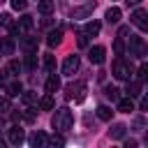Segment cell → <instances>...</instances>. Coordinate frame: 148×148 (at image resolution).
Listing matches in <instances>:
<instances>
[{
	"instance_id": "6da1fadb",
	"label": "cell",
	"mask_w": 148,
	"mask_h": 148,
	"mask_svg": "<svg viewBox=\"0 0 148 148\" xmlns=\"http://www.w3.org/2000/svg\"><path fill=\"white\" fill-rule=\"evenodd\" d=\"M72 123H74V113H72L67 106L56 109V113H53V118H51V125H53L56 132H67V130L72 127Z\"/></svg>"
},
{
	"instance_id": "7a4b0ae2",
	"label": "cell",
	"mask_w": 148,
	"mask_h": 148,
	"mask_svg": "<svg viewBox=\"0 0 148 148\" xmlns=\"http://www.w3.org/2000/svg\"><path fill=\"white\" fill-rule=\"evenodd\" d=\"M65 97L72 102H83L86 99V83L83 81H74V83H67V88H65Z\"/></svg>"
},
{
	"instance_id": "3957f363",
	"label": "cell",
	"mask_w": 148,
	"mask_h": 148,
	"mask_svg": "<svg viewBox=\"0 0 148 148\" xmlns=\"http://www.w3.org/2000/svg\"><path fill=\"white\" fill-rule=\"evenodd\" d=\"M113 76H116L118 81H130L132 72H130V65H127L123 58H118V60L113 62Z\"/></svg>"
},
{
	"instance_id": "277c9868",
	"label": "cell",
	"mask_w": 148,
	"mask_h": 148,
	"mask_svg": "<svg viewBox=\"0 0 148 148\" xmlns=\"http://www.w3.org/2000/svg\"><path fill=\"white\" fill-rule=\"evenodd\" d=\"M130 56H139V58H143V56H146L143 37H136V35H132V37H130Z\"/></svg>"
},
{
	"instance_id": "5b68a950",
	"label": "cell",
	"mask_w": 148,
	"mask_h": 148,
	"mask_svg": "<svg viewBox=\"0 0 148 148\" xmlns=\"http://www.w3.org/2000/svg\"><path fill=\"white\" fill-rule=\"evenodd\" d=\"M76 69H79V56H76V53H72V56H67V58H65V62H62V74L72 76Z\"/></svg>"
},
{
	"instance_id": "8992f818",
	"label": "cell",
	"mask_w": 148,
	"mask_h": 148,
	"mask_svg": "<svg viewBox=\"0 0 148 148\" xmlns=\"http://www.w3.org/2000/svg\"><path fill=\"white\" fill-rule=\"evenodd\" d=\"M28 146L30 148H44L46 146V134L42 130H35L30 136H28Z\"/></svg>"
},
{
	"instance_id": "52a82bcc",
	"label": "cell",
	"mask_w": 148,
	"mask_h": 148,
	"mask_svg": "<svg viewBox=\"0 0 148 148\" xmlns=\"http://www.w3.org/2000/svg\"><path fill=\"white\" fill-rule=\"evenodd\" d=\"M132 23L141 30V32H146L148 30V23H146V9H134V14H132Z\"/></svg>"
},
{
	"instance_id": "ba28073f",
	"label": "cell",
	"mask_w": 148,
	"mask_h": 148,
	"mask_svg": "<svg viewBox=\"0 0 148 148\" xmlns=\"http://www.w3.org/2000/svg\"><path fill=\"white\" fill-rule=\"evenodd\" d=\"M7 139H9V143H12V146H18V143H23L25 134H23V130H21L18 125H14V127H9V130H7Z\"/></svg>"
},
{
	"instance_id": "9c48e42d",
	"label": "cell",
	"mask_w": 148,
	"mask_h": 148,
	"mask_svg": "<svg viewBox=\"0 0 148 148\" xmlns=\"http://www.w3.org/2000/svg\"><path fill=\"white\" fill-rule=\"evenodd\" d=\"M95 0H90V2H86V5H81V7H74V12H72V18H86L92 9H95Z\"/></svg>"
},
{
	"instance_id": "30bf717a",
	"label": "cell",
	"mask_w": 148,
	"mask_h": 148,
	"mask_svg": "<svg viewBox=\"0 0 148 148\" xmlns=\"http://www.w3.org/2000/svg\"><path fill=\"white\" fill-rule=\"evenodd\" d=\"M104 56H106V49H104V46H92V49L88 51V58H90V62H95V65H102V62H104Z\"/></svg>"
},
{
	"instance_id": "8fae6325",
	"label": "cell",
	"mask_w": 148,
	"mask_h": 148,
	"mask_svg": "<svg viewBox=\"0 0 148 148\" xmlns=\"http://www.w3.org/2000/svg\"><path fill=\"white\" fill-rule=\"evenodd\" d=\"M14 49H16L14 37H2V39H0V56H12Z\"/></svg>"
},
{
	"instance_id": "7c38bea8",
	"label": "cell",
	"mask_w": 148,
	"mask_h": 148,
	"mask_svg": "<svg viewBox=\"0 0 148 148\" xmlns=\"http://www.w3.org/2000/svg\"><path fill=\"white\" fill-rule=\"evenodd\" d=\"M32 25H35L32 16H30V14H23V16L18 18V23H16V30H18V35H21V32H28V30H32Z\"/></svg>"
},
{
	"instance_id": "4fadbf2b",
	"label": "cell",
	"mask_w": 148,
	"mask_h": 148,
	"mask_svg": "<svg viewBox=\"0 0 148 148\" xmlns=\"http://www.w3.org/2000/svg\"><path fill=\"white\" fill-rule=\"evenodd\" d=\"M21 46H23L25 53H35L37 51V37H30V35L21 37Z\"/></svg>"
},
{
	"instance_id": "5bb4252c",
	"label": "cell",
	"mask_w": 148,
	"mask_h": 148,
	"mask_svg": "<svg viewBox=\"0 0 148 148\" xmlns=\"http://www.w3.org/2000/svg\"><path fill=\"white\" fill-rule=\"evenodd\" d=\"M58 88H60V79H58L56 74H51V76L46 79V83H44V90H46V95H53V92H58Z\"/></svg>"
},
{
	"instance_id": "9a60e30c",
	"label": "cell",
	"mask_w": 148,
	"mask_h": 148,
	"mask_svg": "<svg viewBox=\"0 0 148 148\" xmlns=\"http://www.w3.org/2000/svg\"><path fill=\"white\" fill-rule=\"evenodd\" d=\"M21 92H23V88H21V81H18V79L5 86V95H7V97H16V95H21Z\"/></svg>"
},
{
	"instance_id": "2e32d148",
	"label": "cell",
	"mask_w": 148,
	"mask_h": 148,
	"mask_svg": "<svg viewBox=\"0 0 148 148\" xmlns=\"http://www.w3.org/2000/svg\"><path fill=\"white\" fill-rule=\"evenodd\" d=\"M60 42H62V30H60V28H56V30H51V32L46 35V44H49V46H58Z\"/></svg>"
},
{
	"instance_id": "e0dca14e",
	"label": "cell",
	"mask_w": 148,
	"mask_h": 148,
	"mask_svg": "<svg viewBox=\"0 0 148 148\" xmlns=\"http://www.w3.org/2000/svg\"><path fill=\"white\" fill-rule=\"evenodd\" d=\"M120 16H123V12H120L118 7H109V9H106V14H104L106 23H118V21H120Z\"/></svg>"
},
{
	"instance_id": "ac0fdd59",
	"label": "cell",
	"mask_w": 148,
	"mask_h": 148,
	"mask_svg": "<svg viewBox=\"0 0 148 148\" xmlns=\"http://www.w3.org/2000/svg\"><path fill=\"white\" fill-rule=\"evenodd\" d=\"M99 21H88L86 23V28H83V35L86 37H95V35H99Z\"/></svg>"
},
{
	"instance_id": "d6986e66",
	"label": "cell",
	"mask_w": 148,
	"mask_h": 148,
	"mask_svg": "<svg viewBox=\"0 0 148 148\" xmlns=\"http://www.w3.org/2000/svg\"><path fill=\"white\" fill-rule=\"evenodd\" d=\"M118 111H123V113L134 111V99H132V97H120V99H118Z\"/></svg>"
},
{
	"instance_id": "ffe728a7",
	"label": "cell",
	"mask_w": 148,
	"mask_h": 148,
	"mask_svg": "<svg viewBox=\"0 0 148 148\" xmlns=\"http://www.w3.org/2000/svg\"><path fill=\"white\" fill-rule=\"evenodd\" d=\"M44 148H65V139L60 134H53V136H46V146Z\"/></svg>"
},
{
	"instance_id": "44dd1931",
	"label": "cell",
	"mask_w": 148,
	"mask_h": 148,
	"mask_svg": "<svg viewBox=\"0 0 148 148\" xmlns=\"http://www.w3.org/2000/svg\"><path fill=\"white\" fill-rule=\"evenodd\" d=\"M125 132H127V127H125L123 123H116V125L109 130V136H111V139H123V136H125Z\"/></svg>"
},
{
	"instance_id": "7402d4cb",
	"label": "cell",
	"mask_w": 148,
	"mask_h": 148,
	"mask_svg": "<svg viewBox=\"0 0 148 148\" xmlns=\"http://www.w3.org/2000/svg\"><path fill=\"white\" fill-rule=\"evenodd\" d=\"M37 104H39V109H42V111H53V106H56L51 95H44V97H39V102H37Z\"/></svg>"
},
{
	"instance_id": "603a6c76",
	"label": "cell",
	"mask_w": 148,
	"mask_h": 148,
	"mask_svg": "<svg viewBox=\"0 0 148 148\" xmlns=\"http://www.w3.org/2000/svg\"><path fill=\"white\" fill-rule=\"evenodd\" d=\"M127 95H130V97L141 95V83H139V81H127Z\"/></svg>"
},
{
	"instance_id": "cb8c5ba5",
	"label": "cell",
	"mask_w": 148,
	"mask_h": 148,
	"mask_svg": "<svg viewBox=\"0 0 148 148\" xmlns=\"http://www.w3.org/2000/svg\"><path fill=\"white\" fill-rule=\"evenodd\" d=\"M111 116H113V111H111L109 106H104V104L97 106V118H99V120H111Z\"/></svg>"
},
{
	"instance_id": "d4e9b609",
	"label": "cell",
	"mask_w": 148,
	"mask_h": 148,
	"mask_svg": "<svg viewBox=\"0 0 148 148\" xmlns=\"http://www.w3.org/2000/svg\"><path fill=\"white\" fill-rule=\"evenodd\" d=\"M53 7H56V2H53V0H39V5H37V9H39L42 14H51V12H53Z\"/></svg>"
},
{
	"instance_id": "484cf974",
	"label": "cell",
	"mask_w": 148,
	"mask_h": 148,
	"mask_svg": "<svg viewBox=\"0 0 148 148\" xmlns=\"http://www.w3.org/2000/svg\"><path fill=\"white\" fill-rule=\"evenodd\" d=\"M44 67H46L51 74H56V56L46 53V56H44Z\"/></svg>"
},
{
	"instance_id": "4316f807",
	"label": "cell",
	"mask_w": 148,
	"mask_h": 148,
	"mask_svg": "<svg viewBox=\"0 0 148 148\" xmlns=\"http://www.w3.org/2000/svg\"><path fill=\"white\" fill-rule=\"evenodd\" d=\"M5 74H12V76H18L21 74V62L18 60H12L9 65H7V72Z\"/></svg>"
},
{
	"instance_id": "83f0119b",
	"label": "cell",
	"mask_w": 148,
	"mask_h": 148,
	"mask_svg": "<svg viewBox=\"0 0 148 148\" xmlns=\"http://www.w3.org/2000/svg\"><path fill=\"white\" fill-rule=\"evenodd\" d=\"M104 92H106V97H109V99H120V90H118V88H113V86H106V88H104Z\"/></svg>"
},
{
	"instance_id": "f1b7e54d",
	"label": "cell",
	"mask_w": 148,
	"mask_h": 148,
	"mask_svg": "<svg viewBox=\"0 0 148 148\" xmlns=\"http://www.w3.org/2000/svg\"><path fill=\"white\" fill-rule=\"evenodd\" d=\"M21 95H23V102H25V104H35V102H37V92H32V90L21 92Z\"/></svg>"
},
{
	"instance_id": "f546056e",
	"label": "cell",
	"mask_w": 148,
	"mask_h": 148,
	"mask_svg": "<svg viewBox=\"0 0 148 148\" xmlns=\"http://www.w3.org/2000/svg\"><path fill=\"white\" fill-rule=\"evenodd\" d=\"M9 5H12V9L23 12V9H25V5H28V0H9Z\"/></svg>"
},
{
	"instance_id": "4dcf8cb0",
	"label": "cell",
	"mask_w": 148,
	"mask_h": 148,
	"mask_svg": "<svg viewBox=\"0 0 148 148\" xmlns=\"http://www.w3.org/2000/svg\"><path fill=\"white\" fill-rule=\"evenodd\" d=\"M25 67H28V69H35V67H37V60H35V53H28V58H25Z\"/></svg>"
},
{
	"instance_id": "1f68e13d",
	"label": "cell",
	"mask_w": 148,
	"mask_h": 148,
	"mask_svg": "<svg viewBox=\"0 0 148 148\" xmlns=\"http://www.w3.org/2000/svg\"><path fill=\"white\" fill-rule=\"evenodd\" d=\"M113 51H116V56H123V51H125L123 39H116V42H113Z\"/></svg>"
},
{
	"instance_id": "d6a6232c",
	"label": "cell",
	"mask_w": 148,
	"mask_h": 148,
	"mask_svg": "<svg viewBox=\"0 0 148 148\" xmlns=\"http://www.w3.org/2000/svg\"><path fill=\"white\" fill-rule=\"evenodd\" d=\"M146 76H148V65H141V67H139V83H143Z\"/></svg>"
},
{
	"instance_id": "836d02e7",
	"label": "cell",
	"mask_w": 148,
	"mask_h": 148,
	"mask_svg": "<svg viewBox=\"0 0 148 148\" xmlns=\"http://www.w3.org/2000/svg\"><path fill=\"white\" fill-rule=\"evenodd\" d=\"M76 42H79V46H86V44H88V37H86L83 32H79V35H76Z\"/></svg>"
},
{
	"instance_id": "e575fe53",
	"label": "cell",
	"mask_w": 148,
	"mask_h": 148,
	"mask_svg": "<svg viewBox=\"0 0 148 148\" xmlns=\"http://www.w3.org/2000/svg\"><path fill=\"white\" fill-rule=\"evenodd\" d=\"M127 32H130V28H127V25H123V28L118 30V39H123V37L127 35Z\"/></svg>"
},
{
	"instance_id": "d590c367",
	"label": "cell",
	"mask_w": 148,
	"mask_h": 148,
	"mask_svg": "<svg viewBox=\"0 0 148 148\" xmlns=\"http://www.w3.org/2000/svg\"><path fill=\"white\" fill-rule=\"evenodd\" d=\"M123 148H136V141L134 139H130V141H125V146Z\"/></svg>"
},
{
	"instance_id": "8d00e7d4",
	"label": "cell",
	"mask_w": 148,
	"mask_h": 148,
	"mask_svg": "<svg viewBox=\"0 0 148 148\" xmlns=\"http://www.w3.org/2000/svg\"><path fill=\"white\" fill-rule=\"evenodd\" d=\"M0 86H5V72H0Z\"/></svg>"
},
{
	"instance_id": "74e56055",
	"label": "cell",
	"mask_w": 148,
	"mask_h": 148,
	"mask_svg": "<svg viewBox=\"0 0 148 148\" xmlns=\"http://www.w3.org/2000/svg\"><path fill=\"white\" fill-rule=\"evenodd\" d=\"M136 2H139V0H127V5H136Z\"/></svg>"
},
{
	"instance_id": "f35d334b",
	"label": "cell",
	"mask_w": 148,
	"mask_h": 148,
	"mask_svg": "<svg viewBox=\"0 0 148 148\" xmlns=\"http://www.w3.org/2000/svg\"><path fill=\"white\" fill-rule=\"evenodd\" d=\"M0 148H5V143H2V141H0Z\"/></svg>"
}]
</instances>
